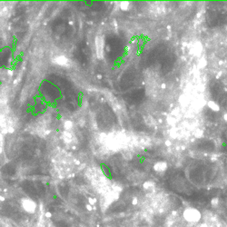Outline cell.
Masks as SVG:
<instances>
[{"mask_svg": "<svg viewBox=\"0 0 227 227\" xmlns=\"http://www.w3.org/2000/svg\"><path fill=\"white\" fill-rule=\"evenodd\" d=\"M22 210L27 214H35L37 211V203L30 197H23L20 200Z\"/></svg>", "mask_w": 227, "mask_h": 227, "instance_id": "obj_1", "label": "cell"}, {"mask_svg": "<svg viewBox=\"0 0 227 227\" xmlns=\"http://www.w3.org/2000/svg\"><path fill=\"white\" fill-rule=\"evenodd\" d=\"M183 216H184V219L186 222H191V223H195V222L201 220L202 213L196 208L188 207L186 209H184V213H183Z\"/></svg>", "mask_w": 227, "mask_h": 227, "instance_id": "obj_2", "label": "cell"}, {"mask_svg": "<svg viewBox=\"0 0 227 227\" xmlns=\"http://www.w3.org/2000/svg\"><path fill=\"white\" fill-rule=\"evenodd\" d=\"M95 45H96V56L99 59H102L104 57V38L102 36H96L95 39Z\"/></svg>", "mask_w": 227, "mask_h": 227, "instance_id": "obj_3", "label": "cell"}, {"mask_svg": "<svg viewBox=\"0 0 227 227\" xmlns=\"http://www.w3.org/2000/svg\"><path fill=\"white\" fill-rule=\"evenodd\" d=\"M52 61L54 64L62 67H69L71 65V60L67 57L66 55H55L53 57Z\"/></svg>", "mask_w": 227, "mask_h": 227, "instance_id": "obj_4", "label": "cell"}, {"mask_svg": "<svg viewBox=\"0 0 227 227\" xmlns=\"http://www.w3.org/2000/svg\"><path fill=\"white\" fill-rule=\"evenodd\" d=\"M154 170L155 172L156 173H165L168 168V165L167 163L165 162V161H160V162H157L154 165Z\"/></svg>", "mask_w": 227, "mask_h": 227, "instance_id": "obj_5", "label": "cell"}, {"mask_svg": "<svg viewBox=\"0 0 227 227\" xmlns=\"http://www.w3.org/2000/svg\"><path fill=\"white\" fill-rule=\"evenodd\" d=\"M202 51H203V45H202L201 42L196 41L195 43H194V45H192V47H191L192 54H194V55H198L201 54Z\"/></svg>", "mask_w": 227, "mask_h": 227, "instance_id": "obj_6", "label": "cell"}, {"mask_svg": "<svg viewBox=\"0 0 227 227\" xmlns=\"http://www.w3.org/2000/svg\"><path fill=\"white\" fill-rule=\"evenodd\" d=\"M192 104H193V107L195 108L196 110H198V109H201L205 105V101L203 97H197L192 101Z\"/></svg>", "mask_w": 227, "mask_h": 227, "instance_id": "obj_7", "label": "cell"}, {"mask_svg": "<svg viewBox=\"0 0 227 227\" xmlns=\"http://www.w3.org/2000/svg\"><path fill=\"white\" fill-rule=\"evenodd\" d=\"M179 102L182 105H188L190 103H192L191 96L188 94H183L179 98Z\"/></svg>", "mask_w": 227, "mask_h": 227, "instance_id": "obj_8", "label": "cell"}, {"mask_svg": "<svg viewBox=\"0 0 227 227\" xmlns=\"http://www.w3.org/2000/svg\"><path fill=\"white\" fill-rule=\"evenodd\" d=\"M206 105L210 108L211 110H213V112H219V111H220V105L213 100L208 101L207 103H206Z\"/></svg>", "mask_w": 227, "mask_h": 227, "instance_id": "obj_9", "label": "cell"}, {"mask_svg": "<svg viewBox=\"0 0 227 227\" xmlns=\"http://www.w3.org/2000/svg\"><path fill=\"white\" fill-rule=\"evenodd\" d=\"M143 187L144 190H146V191H151V190H154V189H155V187H156V184H155L153 181L148 180V181H146V182L143 183Z\"/></svg>", "mask_w": 227, "mask_h": 227, "instance_id": "obj_10", "label": "cell"}, {"mask_svg": "<svg viewBox=\"0 0 227 227\" xmlns=\"http://www.w3.org/2000/svg\"><path fill=\"white\" fill-rule=\"evenodd\" d=\"M130 6H131V4H130L129 1H123L119 4L120 9L122 11H127L130 8Z\"/></svg>", "mask_w": 227, "mask_h": 227, "instance_id": "obj_11", "label": "cell"}, {"mask_svg": "<svg viewBox=\"0 0 227 227\" xmlns=\"http://www.w3.org/2000/svg\"><path fill=\"white\" fill-rule=\"evenodd\" d=\"M73 135H72V134H70L69 132H67L65 131L64 134H63V139H64V141L65 142V143H71L72 141H73Z\"/></svg>", "mask_w": 227, "mask_h": 227, "instance_id": "obj_12", "label": "cell"}, {"mask_svg": "<svg viewBox=\"0 0 227 227\" xmlns=\"http://www.w3.org/2000/svg\"><path fill=\"white\" fill-rule=\"evenodd\" d=\"M64 127H65V131H70V130L74 127V123H73V121H71V120H66L65 123H64Z\"/></svg>", "mask_w": 227, "mask_h": 227, "instance_id": "obj_13", "label": "cell"}, {"mask_svg": "<svg viewBox=\"0 0 227 227\" xmlns=\"http://www.w3.org/2000/svg\"><path fill=\"white\" fill-rule=\"evenodd\" d=\"M194 135L195 136V137H197V138H201V137L203 136V131L202 129H200V128H197V129L194 132Z\"/></svg>", "mask_w": 227, "mask_h": 227, "instance_id": "obj_14", "label": "cell"}, {"mask_svg": "<svg viewBox=\"0 0 227 227\" xmlns=\"http://www.w3.org/2000/svg\"><path fill=\"white\" fill-rule=\"evenodd\" d=\"M206 65V59L204 57H202L201 59L199 60V62H198V66L200 67V68H203V67Z\"/></svg>", "mask_w": 227, "mask_h": 227, "instance_id": "obj_15", "label": "cell"}, {"mask_svg": "<svg viewBox=\"0 0 227 227\" xmlns=\"http://www.w3.org/2000/svg\"><path fill=\"white\" fill-rule=\"evenodd\" d=\"M176 123V119L174 118V117H169L168 118V124H171V125H174V124Z\"/></svg>", "mask_w": 227, "mask_h": 227, "instance_id": "obj_16", "label": "cell"}, {"mask_svg": "<svg viewBox=\"0 0 227 227\" xmlns=\"http://www.w3.org/2000/svg\"><path fill=\"white\" fill-rule=\"evenodd\" d=\"M211 203H212V204H213V206H217L218 203H219V200H218V198H213Z\"/></svg>", "mask_w": 227, "mask_h": 227, "instance_id": "obj_17", "label": "cell"}, {"mask_svg": "<svg viewBox=\"0 0 227 227\" xmlns=\"http://www.w3.org/2000/svg\"><path fill=\"white\" fill-rule=\"evenodd\" d=\"M89 203H90L91 204H94V203H96V199H93V198H89Z\"/></svg>", "mask_w": 227, "mask_h": 227, "instance_id": "obj_18", "label": "cell"}, {"mask_svg": "<svg viewBox=\"0 0 227 227\" xmlns=\"http://www.w3.org/2000/svg\"><path fill=\"white\" fill-rule=\"evenodd\" d=\"M223 120H225L227 122V113H225L224 115H223Z\"/></svg>", "mask_w": 227, "mask_h": 227, "instance_id": "obj_19", "label": "cell"}, {"mask_svg": "<svg viewBox=\"0 0 227 227\" xmlns=\"http://www.w3.org/2000/svg\"><path fill=\"white\" fill-rule=\"evenodd\" d=\"M96 77H97L98 79H102V75H101V74H97Z\"/></svg>", "mask_w": 227, "mask_h": 227, "instance_id": "obj_20", "label": "cell"}]
</instances>
